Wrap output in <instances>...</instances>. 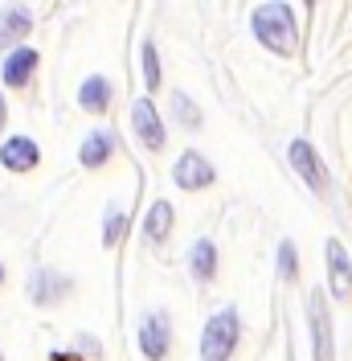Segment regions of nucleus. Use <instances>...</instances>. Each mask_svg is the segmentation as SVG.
I'll return each mask as SVG.
<instances>
[{
  "label": "nucleus",
  "instance_id": "obj_15",
  "mask_svg": "<svg viewBox=\"0 0 352 361\" xmlns=\"http://www.w3.org/2000/svg\"><path fill=\"white\" fill-rule=\"evenodd\" d=\"M78 103L87 107V111H107V103H111V82L107 78H87L82 82V90H78Z\"/></svg>",
  "mask_w": 352,
  "mask_h": 361
},
{
  "label": "nucleus",
  "instance_id": "obj_13",
  "mask_svg": "<svg viewBox=\"0 0 352 361\" xmlns=\"http://www.w3.org/2000/svg\"><path fill=\"white\" fill-rule=\"evenodd\" d=\"M29 33V13L25 8H0V45H13Z\"/></svg>",
  "mask_w": 352,
  "mask_h": 361
},
{
  "label": "nucleus",
  "instance_id": "obj_23",
  "mask_svg": "<svg viewBox=\"0 0 352 361\" xmlns=\"http://www.w3.org/2000/svg\"><path fill=\"white\" fill-rule=\"evenodd\" d=\"M0 361H4V357H0Z\"/></svg>",
  "mask_w": 352,
  "mask_h": 361
},
{
  "label": "nucleus",
  "instance_id": "obj_7",
  "mask_svg": "<svg viewBox=\"0 0 352 361\" xmlns=\"http://www.w3.org/2000/svg\"><path fill=\"white\" fill-rule=\"evenodd\" d=\"M132 123H135V132H139V140H144L148 148H160V144H164V128H160V119H156L152 99H139L132 107Z\"/></svg>",
  "mask_w": 352,
  "mask_h": 361
},
{
  "label": "nucleus",
  "instance_id": "obj_2",
  "mask_svg": "<svg viewBox=\"0 0 352 361\" xmlns=\"http://www.w3.org/2000/svg\"><path fill=\"white\" fill-rule=\"evenodd\" d=\"M238 345V312L225 308L205 324V337H201V361H230Z\"/></svg>",
  "mask_w": 352,
  "mask_h": 361
},
{
  "label": "nucleus",
  "instance_id": "obj_1",
  "mask_svg": "<svg viewBox=\"0 0 352 361\" xmlns=\"http://www.w3.org/2000/svg\"><path fill=\"white\" fill-rule=\"evenodd\" d=\"M254 33L266 49L275 54H291L295 49V17L287 4H258L254 8Z\"/></svg>",
  "mask_w": 352,
  "mask_h": 361
},
{
  "label": "nucleus",
  "instance_id": "obj_3",
  "mask_svg": "<svg viewBox=\"0 0 352 361\" xmlns=\"http://www.w3.org/2000/svg\"><path fill=\"white\" fill-rule=\"evenodd\" d=\"M308 320H311V337H315V361H332V316L324 292L308 295Z\"/></svg>",
  "mask_w": 352,
  "mask_h": 361
},
{
  "label": "nucleus",
  "instance_id": "obj_22",
  "mask_svg": "<svg viewBox=\"0 0 352 361\" xmlns=\"http://www.w3.org/2000/svg\"><path fill=\"white\" fill-rule=\"evenodd\" d=\"M0 275H4V271H0Z\"/></svg>",
  "mask_w": 352,
  "mask_h": 361
},
{
  "label": "nucleus",
  "instance_id": "obj_5",
  "mask_svg": "<svg viewBox=\"0 0 352 361\" xmlns=\"http://www.w3.org/2000/svg\"><path fill=\"white\" fill-rule=\"evenodd\" d=\"M209 180H213V169H209L205 157L184 152V157L176 160V185H180V189H205Z\"/></svg>",
  "mask_w": 352,
  "mask_h": 361
},
{
  "label": "nucleus",
  "instance_id": "obj_20",
  "mask_svg": "<svg viewBox=\"0 0 352 361\" xmlns=\"http://www.w3.org/2000/svg\"><path fill=\"white\" fill-rule=\"evenodd\" d=\"M176 111H180V119H184L189 128H197L201 123V115H197V107L189 103V94H176Z\"/></svg>",
  "mask_w": 352,
  "mask_h": 361
},
{
  "label": "nucleus",
  "instance_id": "obj_18",
  "mask_svg": "<svg viewBox=\"0 0 352 361\" xmlns=\"http://www.w3.org/2000/svg\"><path fill=\"white\" fill-rule=\"evenodd\" d=\"M139 62H144V82H148V87H160V62H156V45L152 42H144Z\"/></svg>",
  "mask_w": 352,
  "mask_h": 361
},
{
  "label": "nucleus",
  "instance_id": "obj_6",
  "mask_svg": "<svg viewBox=\"0 0 352 361\" xmlns=\"http://www.w3.org/2000/svg\"><path fill=\"white\" fill-rule=\"evenodd\" d=\"M0 160H4L13 173H29V169L37 164V144L25 140V135H13V140L0 144Z\"/></svg>",
  "mask_w": 352,
  "mask_h": 361
},
{
  "label": "nucleus",
  "instance_id": "obj_16",
  "mask_svg": "<svg viewBox=\"0 0 352 361\" xmlns=\"http://www.w3.org/2000/svg\"><path fill=\"white\" fill-rule=\"evenodd\" d=\"M189 267H193V275H197V279H213V271H218V250H213V243H209V238H201L197 247H193V255H189Z\"/></svg>",
  "mask_w": 352,
  "mask_h": 361
},
{
  "label": "nucleus",
  "instance_id": "obj_11",
  "mask_svg": "<svg viewBox=\"0 0 352 361\" xmlns=\"http://www.w3.org/2000/svg\"><path fill=\"white\" fill-rule=\"evenodd\" d=\"M33 66H37V54L33 49H13L8 58H4V82L8 87H25L29 82V74H33Z\"/></svg>",
  "mask_w": 352,
  "mask_h": 361
},
{
  "label": "nucleus",
  "instance_id": "obj_21",
  "mask_svg": "<svg viewBox=\"0 0 352 361\" xmlns=\"http://www.w3.org/2000/svg\"><path fill=\"white\" fill-rule=\"evenodd\" d=\"M0 128H4V99H0Z\"/></svg>",
  "mask_w": 352,
  "mask_h": 361
},
{
  "label": "nucleus",
  "instance_id": "obj_8",
  "mask_svg": "<svg viewBox=\"0 0 352 361\" xmlns=\"http://www.w3.org/2000/svg\"><path fill=\"white\" fill-rule=\"evenodd\" d=\"M291 164H295V173L308 180L311 189H324V169H320V157L311 152L308 140H295L291 144Z\"/></svg>",
  "mask_w": 352,
  "mask_h": 361
},
{
  "label": "nucleus",
  "instance_id": "obj_17",
  "mask_svg": "<svg viewBox=\"0 0 352 361\" xmlns=\"http://www.w3.org/2000/svg\"><path fill=\"white\" fill-rule=\"evenodd\" d=\"M123 226H127V214L123 209H107V218H103V243H119L123 238Z\"/></svg>",
  "mask_w": 352,
  "mask_h": 361
},
{
  "label": "nucleus",
  "instance_id": "obj_14",
  "mask_svg": "<svg viewBox=\"0 0 352 361\" xmlns=\"http://www.w3.org/2000/svg\"><path fill=\"white\" fill-rule=\"evenodd\" d=\"M168 230H172V205L156 202L152 209H148V218H144V234H148L152 243H164V238H168Z\"/></svg>",
  "mask_w": 352,
  "mask_h": 361
},
{
  "label": "nucleus",
  "instance_id": "obj_10",
  "mask_svg": "<svg viewBox=\"0 0 352 361\" xmlns=\"http://www.w3.org/2000/svg\"><path fill=\"white\" fill-rule=\"evenodd\" d=\"M328 283L336 295H344L352 288V267H348V255H344V247L332 238L328 243Z\"/></svg>",
  "mask_w": 352,
  "mask_h": 361
},
{
  "label": "nucleus",
  "instance_id": "obj_19",
  "mask_svg": "<svg viewBox=\"0 0 352 361\" xmlns=\"http://www.w3.org/2000/svg\"><path fill=\"white\" fill-rule=\"evenodd\" d=\"M295 247H291V243H279V275H283V279H295Z\"/></svg>",
  "mask_w": 352,
  "mask_h": 361
},
{
  "label": "nucleus",
  "instance_id": "obj_12",
  "mask_svg": "<svg viewBox=\"0 0 352 361\" xmlns=\"http://www.w3.org/2000/svg\"><path fill=\"white\" fill-rule=\"evenodd\" d=\"M111 148H115L111 132H90L87 140H82V152H78V160H82L87 169H99V164L111 157Z\"/></svg>",
  "mask_w": 352,
  "mask_h": 361
},
{
  "label": "nucleus",
  "instance_id": "obj_9",
  "mask_svg": "<svg viewBox=\"0 0 352 361\" xmlns=\"http://www.w3.org/2000/svg\"><path fill=\"white\" fill-rule=\"evenodd\" d=\"M29 292L37 304H54V300H62L70 292V279L66 275H54V271H37L33 279H29Z\"/></svg>",
  "mask_w": 352,
  "mask_h": 361
},
{
  "label": "nucleus",
  "instance_id": "obj_4",
  "mask_svg": "<svg viewBox=\"0 0 352 361\" xmlns=\"http://www.w3.org/2000/svg\"><path fill=\"white\" fill-rule=\"evenodd\" d=\"M139 349H144V357H152V361H160L168 353V320L160 312H152L139 324Z\"/></svg>",
  "mask_w": 352,
  "mask_h": 361
}]
</instances>
